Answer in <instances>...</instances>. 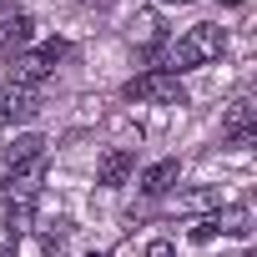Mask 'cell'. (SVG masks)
<instances>
[{
    "label": "cell",
    "mask_w": 257,
    "mask_h": 257,
    "mask_svg": "<svg viewBox=\"0 0 257 257\" xmlns=\"http://www.w3.org/2000/svg\"><path fill=\"white\" fill-rule=\"evenodd\" d=\"M222 46H227L222 26H192L182 41H172V51H167V71L177 76V71L207 66V61H217V56H222Z\"/></svg>",
    "instance_id": "obj_1"
},
{
    "label": "cell",
    "mask_w": 257,
    "mask_h": 257,
    "mask_svg": "<svg viewBox=\"0 0 257 257\" xmlns=\"http://www.w3.org/2000/svg\"><path fill=\"white\" fill-rule=\"evenodd\" d=\"M177 177H182V167L167 157V162H152V167L142 172V182H137V187H142V197H167V192L177 187Z\"/></svg>",
    "instance_id": "obj_10"
},
{
    "label": "cell",
    "mask_w": 257,
    "mask_h": 257,
    "mask_svg": "<svg viewBox=\"0 0 257 257\" xmlns=\"http://www.w3.org/2000/svg\"><path fill=\"white\" fill-rule=\"evenodd\" d=\"M36 111H41V91H26V86H6L0 91V126L31 121Z\"/></svg>",
    "instance_id": "obj_8"
},
{
    "label": "cell",
    "mask_w": 257,
    "mask_h": 257,
    "mask_svg": "<svg viewBox=\"0 0 257 257\" xmlns=\"http://www.w3.org/2000/svg\"><path fill=\"white\" fill-rule=\"evenodd\" d=\"M137 172V157L126 152V147H116V152H106L101 157V167H96V182L101 187H126V177Z\"/></svg>",
    "instance_id": "obj_9"
},
{
    "label": "cell",
    "mask_w": 257,
    "mask_h": 257,
    "mask_svg": "<svg viewBox=\"0 0 257 257\" xmlns=\"http://www.w3.org/2000/svg\"><path fill=\"white\" fill-rule=\"evenodd\" d=\"M222 132H227L232 147H252V137H257V106H252V96H237V101H232Z\"/></svg>",
    "instance_id": "obj_7"
},
{
    "label": "cell",
    "mask_w": 257,
    "mask_h": 257,
    "mask_svg": "<svg viewBox=\"0 0 257 257\" xmlns=\"http://www.w3.org/2000/svg\"><path fill=\"white\" fill-rule=\"evenodd\" d=\"M192 237H197V242H207V237H217V227H212V217H202V222L192 227Z\"/></svg>",
    "instance_id": "obj_15"
},
{
    "label": "cell",
    "mask_w": 257,
    "mask_h": 257,
    "mask_svg": "<svg viewBox=\"0 0 257 257\" xmlns=\"http://www.w3.org/2000/svg\"><path fill=\"white\" fill-rule=\"evenodd\" d=\"M177 207H182V212H197V207H217V197H212V192H192V197H182Z\"/></svg>",
    "instance_id": "obj_14"
},
{
    "label": "cell",
    "mask_w": 257,
    "mask_h": 257,
    "mask_svg": "<svg viewBox=\"0 0 257 257\" xmlns=\"http://www.w3.org/2000/svg\"><path fill=\"white\" fill-rule=\"evenodd\" d=\"M121 96L126 101H152V106H187V86L172 76V71H142V76H132L121 86Z\"/></svg>",
    "instance_id": "obj_3"
},
{
    "label": "cell",
    "mask_w": 257,
    "mask_h": 257,
    "mask_svg": "<svg viewBox=\"0 0 257 257\" xmlns=\"http://www.w3.org/2000/svg\"><path fill=\"white\" fill-rule=\"evenodd\" d=\"M212 227L227 232V237H247V232H252V212H247V207H217V212H212Z\"/></svg>",
    "instance_id": "obj_11"
},
{
    "label": "cell",
    "mask_w": 257,
    "mask_h": 257,
    "mask_svg": "<svg viewBox=\"0 0 257 257\" xmlns=\"http://www.w3.org/2000/svg\"><path fill=\"white\" fill-rule=\"evenodd\" d=\"M36 202H41V182H36V172H11L6 182H0V207H6V222H11L16 232L36 217Z\"/></svg>",
    "instance_id": "obj_4"
},
{
    "label": "cell",
    "mask_w": 257,
    "mask_h": 257,
    "mask_svg": "<svg viewBox=\"0 0 257 257\" xmlns=\"http://www.w3.org/2000/svg\"><path fill=\"white\" fill-rule=\"evenodd\" d=\"M91 257H106V252H91Z\"/></svg>",
    "instance_id": "obj_16"
},
{
    "label": "cell",
    "mask_w": 257,
    "mask_h": 257,
    "mask_svg": "<svg viewBox=\"0 0 257 257\" xmlns=\"http://www.w3.org/2000/svg\"><path fill=\"white\" fill-rule=\"evenodd\" d=\"M66 56V41H46V46H36V51H21V56H11L6 61V76H11V86H26V91H36L51 71H56V61Z\"/></svg>",
    "instance_id": "obj_2"
},
{
    "label": "cell",
    "mask_w": 257,
    "mask_h": 257,
    "mask_svg": "<svg viewBox=\"0 0 257 257\" xmlns=\"http://www.w3.org/2000/svg\"><path fill=\"white\" fill-rule=\"evenodd\" d=\"M0 162H6L11 172H41V162H46V137H36V132L16 137L11 147H0Z\"/></svg>",
    "instance_id": "obj_6"
},
{
    "label": "cell",
    "mask_w": 257,
    "mask_h": 257,
    "mask_svg": "<svg viewBox=\"0 0 257 257\" xmlns=\"http://www.w3.org/2000/svg\"><path fill=\"white\" fill-rule=\"evenodd\" d=\"M66 237H71V227L56 222V227L46 232V257H66Z\"/></svg>",
    "instance_id": "obj_12"
},
{
    "label": "cell",
    "mask_w": 257,
    "mask_h": 257,
    "mask_svg": "<svg viewBox=\"0 0 257 257\" xmlns=\"http://www.w3.org/2000/svg\"><path fill=\"white\" fill-rule=\"evenodd\" d=\"M0 257H21V232L11 222H0Z\"/></svg>",
    "instance_id": "obj_13"
},
{
    "label": "cell",
    "mask_w": 257,
    "mask_h": 257,
    "mask_svg": "<svg viewBox=\"0 0 257 257\" xmlns=\"http://www.w3.org/2000/svg\"><path fill=\"white\" fill-rule=\"evenodd\" d=\"M31 36H36V21H31L26 11H11V6H0V61L21 56V51L31 46Z\"/></svg>",
    "instance_id": "obj_5"
}]
</instances>
